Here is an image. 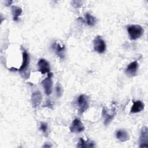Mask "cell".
Wrapping results in <instances>:
<instances>
[{"mask_svg":"<svg viewBox=\"0 0 148 148\" xmlns=\"http://www.w3.org/2000/svg\"><path fill=\"white\" fill-rule=\"evenodd\" d=\"M116 138L120 142H124L130 139V136L128 132L123 129L118 130L116 132Z\"/></svg>","mask_w":148,"mask_h":148,"instance_id":"7c38bea8","label":"cell"},{"mask_svg":"<svg viewBox=\"0 0 148 148\" xmlns=\"http://www.w3.org/2000/svg\"><path fill=\"white\" fill-rule=\"evenodd\" d=\"M127 32L130 39L135 40L143 35L144 30L139 25H130L127 27Z\"/></svg>","mask_w":148,"mask_h":148,"instance_id":"6da1fadb","label":"cell"},{"mask_svg":"<svg viewBox=\"0 0 148 148\" xmlns=\"http://www.w3.org/2000/svg\"><path fill=\"white\" fill-rule=\"evenodd\" d=\"M39 130L46 135H47L48 134V125L47 124L45 123V122H41L40 124V127H39Z\"/></svg>","mask_w":148,"mask_h":148,"instance_id":"ac0fdd59","label":"cell"},{"mask_svg":"<svg viewBox=\"0 0 148 148\" xmlns=\"http://www.w3.org/2000/svg\"><path fill=\"white\" fill-rule=\"evenodd\" d=\"M38 71H39L42 74L49 73L50 71V66L49 63L43 58L40 59L38 62Z\"/></svg>","mask_w":148,"mask_h":148,"instance_id":"9c48e42d","label":"cell"},{"mask_svg":"<svg viewBox=\"0 0 148 148\" xmlns=\"http://www.w3.org/2000/svg\"><path fill=\"white\" fill-rule=\"evenodd\" d=\"M138 66L139 65L136 61L131 62L127 66L125 70V73L129 77H133L135 76L138 71Z\"/></svg>","mask_w":148,"mask_h":148,"instance_id":"ba28073f","label":"cell"},{"mask_svg":"<svg viewBox=\"0 0 148 148\" xmlns=\"http://www.w3.org/2000/svg\"><path fill=\"white\" fill-rule=\"evenodd\" d=\"M12 3V1H7V3H6V6H9Z\"/></svg>","mask_w":148,"mask_h":148,"instance_id":"44dd1931","label":"cell"},{"mask_svg":"<svg viewBox=\"0 0 148 148\" xmlns=\"http://www.w3.org/2000/svg\"><path fill=\"white\" fill-rule=\"evenodd\" d=\"M51 145H44V146H43V147H51Z\"/></svg>","mask_w":148,"mask_h":148,"instance_id":"7402d4cb","label":"cell"},{"mask_svg":"<svg viewBox=\"0 0 148 148\" xmlns=\"http://www.w3.org/2000/svg\"><path fill=\"white\" fill-rule=\"evenodd\" d=\"M52 76H53V73L49 72L47 74V77L44 79L41 82V84L43 86V87L44 88L45 92L47 95H49L50 94H51V92H52V87H53Z\"/></svg>","mask_w":148,"mask_h":148,"instance_id":"3957f363","label":"cell"},{"mask_svg":"<svg viewBox=\"0 0 148 148\" xmlns=\"http://www.w3.org/2000/svg\"><path fill=\"white\" fill-rule=\"evenodd\" d=\"M145 105L140 100H138L133 102V105L131 106L130 112L131 113H136L140 112L144 109Z\"/></svg>","mask_w":148,"mask_h":148,"instance_id":"4fadbf2b","label":"cell"},{"mask_svg":"<svg viewBox=\"0 0 148 148\" xmlns=\"http://www.w3.org/2000/svg\"><path fill=\"white\" fill-rule=\"evenodd\" d=\"M85 20L86 24L90 27L94 26L97 23V19L95 18V17H94L88 13H87L85 14Z\"/></svg>","mask_w":148,"mask_h":148,"instance_id":"e0dca14e","label":"cell"},{"mask_svg":"<svg viewBox=\"0 0 148 148\" xmlns=\"http://www.w3.org/2000/svg\"><path fill=\"white\" fill-rule=\"evenodd\" d=\"M94 50L98 53H103L106 50V44L100 36H97L93 40Z\"/></svg>","mask_w":148,"mask_h":148,"instance_id":"7a4b0ae2","label":"cell"},{"mask_svg":"<svg viewBox=\"0 0 148 148\" xmlns=\"http://www.w3.org/2000/svg\"><path fill=\"white\" fill-rule=\"evenodd\" d=\"M77 103L79 106V112L80 114L83 113L89 106L87 97L84 94L80 95L77 98Z\"/></svg>","mask_w":148,"mask_h":148,"instance_id":"277c9868","label":"cell"},{"mask_svg":"<svg viewBox=\"0 0 148 148\" xmlns=\"http://www.w3.org/2000/svg\"><path fill=\"white\" fill-rule=\"evenodd\" d=\"M51 49L60 59L62 60L64 58L65 52V47L64 45L58 42H55L51 45Z\"/></svg>","mask_w":148,"mask_h":148,"instance_id":"5b68a950","label":"cell"},{"mask_svg":"<svg viewBox=\"0 0 148 148\" xmlns=\"http://www.w3.org/2000/svg\"><path fill=\"white\" fill-rule=\"evenodd\" d=\"M51 101H50V100H47V101H46L45 104L43 105V107H49L50 108H52L53 107V103L51 102Z\"/></svg>","mask_w":148,"mask_h":148,"instance_id":"ffe728a7","label":"cell"},{"mask_svg":"<svg viewBox=\"0 0 148 148\" xmlns=\"http://www.w3.org/2000/svg\"><path fill=\"white\" fill-rule=\"evenodd\" d=\"M69 130L73 133H80L84 130V126L80 119H75L73 120Z\"/></svg>","mask_w":148,"mask_h":148,"instance_id":"8992f818","label":"cell"},{"mask_svg":"<svg viewBox=\"0 0 148 148\" xmlns=\"http://www.w3.org/2000/svg\"><path fill=\"white\" fill-rule=\"evenodd\" d=\"M102 116L104 117L105 118V120H104V124L105 125H108L110 121L112 120V119H113L114 115L116 114V113H112V114H109L107 110H106V109L103 107V109H102Z\"/></svg>","mask_w":148,"mask_h":148,"instance_id":"9a60e30c","label":"cell"},{"mask_svg":"<svg viewBox=\"0 0 148 148\" xmlns=\"http://www.w3.org/2000/svg\"><path fill=\"white\" fill-rule=\"evenodd\" d=\"M42 99V95L40 91H36L32 93L31 102L34 108H36L40 104Z\"/></svg>","mask_w":148,"mask_h":148,"instance_id":"30bf717a","label":"cell"},{"mask_svg":"<svg viewBox=\"0 0 148 148\" xmlns=\"http://www.w3.org/2000/svg\"><path fill=\"white\" fill-rule=\"evenodd\" d=\"M56 95L58 98L61 97L63 91H62V88L61 84H60L59 83H58L56 87Z\"/></svg>","mask_w":148,"mask_h":148,"instance_id":"d6986e66","label":"cell"},{"mask_svg":"<svg viewBox=\"0 0 148 148\" xmlns=\"http://www.w3.org/2000/svg\"><path fill=\"white\" fill-rule=\"evenodd\" d=\"M12 14L13 16V20L14 21H17L18 20L19 16L22 13V9L21 8L17 6H12L11 8Z\"/></svg>","mask_w":148,"mask_h":148,"instance_id":"5bb4252c","label":"cell"},{"mask_svg":"<svg viewBox=\"0 0 148 148\" xmlns=\"http://www.w3.org/2000/svg\"><path fill=\"white\" fill-rule=\"evenodd\" d=\"M139 147H148V129L144 126L140 131L139 136Z\"/></svg>","mask_w":148,"mask_h":148,"instance_id":"52a82bcc","label":"cell"},{"mask_svg":"<svg viewBox=\"0 0 148 148\" xmlns=\"http://www.w3.org/2000/svg\"><path fill=\"white\" fill-rule=\"evenodd\" d=\"M29 63V57L28 53L26 51V50H24L23 52V62L22 64L18 69V71L21 72L26 70V69L28 67Z\"/></svg>","mask_w":148,"mask_h":148,"instance_id":"8fae6325","label":"cell"},{"mask_svg":"<svg viewBox=\"0 0 148 148\" xmlns=\"http://www.w3.org/2000/svg\"><path fill=\"white\" fill-rule=\"evenodd\" d=\"M95 146V143L90 140L86 141L83 138H80L79 141L77 143V147H94Z\"/></svg>","mask_w":148,"mask_h":148,"instance_id":"2e32d148","label":"cell"}]
</instances>
